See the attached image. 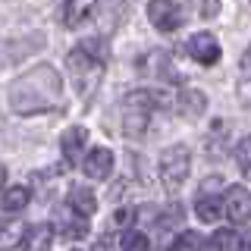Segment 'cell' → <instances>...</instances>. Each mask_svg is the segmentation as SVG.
I'll return each mask as SVG.
<instances>
[{"label": "cell", "mask_w": 251, "mask_h": 251, "mask_svg": "<svg viewBox=\"0 0 251 251\" xmlns=\"http://www.w3.org/2000/svg\"><path fill=\"white\" fill-rule=\"evenodd\" d=\"M226 217L235 220V223H245V220L251 217V195H248V188H242V185H232L229 192H226Z\"/></svg>", "instance_id": "cell-7"}, {"label": "cell", "mask_w": 251, "mask_h": 251, "mask_svg": "<svg viewBox=\"0 0 251 251\" xmlns=\"http://www.w3.org/2000/svg\"><path fill=\"white\" fill-rule=\"evenodd\" d=\"M85 173L91 179H107L113 173V151L107 148H94V151L85 157Z\"/></svg>", "instance_id": "cell-8"}, {"label": "cell", "mask_w": 251, "mask_h": 251, "mask_svg": "<svg viewBox=\"0 0 251 251\" xmlns=\"http://www.w3.org/2000/svg\"><path fill=\"white\" fill-rule=\"evenodd\" d=\"M110 248H113V235H104V239L94 245V251H110Z\"/></svg>", "instance_id": "cell-23"}, {"label": "cell", "mask_w": 251, "mask_h": 251, "mask_svg": "<svg viewBox=\"0 0 251 251\" xmlns=\"http://www.w3.org/2000/svg\"><path fill=\"white\" fill-rule=\"evenodd\" d=\"M220 10V3H217V0H207V3H204V16H214Z\"/></svg>", "instance_id": "cell-24"}, {"label": "cell", "mask_w": 251, "mask_h": 251, "mask_svg": "<svg viewBox=\"0 0 251 251\" xmlns=\"http://www.w3.org/2000/svg\"><path fill=\"white\" fill-rule=\"evenodd\" d=\"M94 6H98V0H66V6H63V22H66L69 28L82 25L85 19H91Z\"/></svg>", "instance_id": "cell-10"}, {"label": "cell", "mask_w": 251, "mask_h": 251, "mask_svg": "<svg viewBox=\"0 0 251 251\" xmlns=\"http://www.w3.org/2000/svg\"><path fill=\"white\" fill-rule=\"evenodd\" d=\"M85 138H88V132L82 129V126H73V129L63 132V154H66V160H78V154H82L85 148Z\"/></svg>", "instance_id": "cell-13"}, {"label": "cell", "mask_w": 251, "mask_h": 251, "mask_svg": "<svg viewBox=\"0 0 251 251\" xmlns=\"http://www.w3.org/2000/svg\"><path fill=\"white\" fill-rule=\"evenodd\" d=\"M204 107H207V98H204L201 91H195V88H185V91H179L176 110H179L182 116H188V120H198V116L204 113Z\"/></svg>", "instance_id": "cell-11"}, {"label": "cell", "mask_w": 251, "mask_h": 251, "mask_svg": "<svg viewBox=\"0 0 251 251\" xmlns=\"http://www.w3.org/2000/svg\"><path fill=\"white\" fill-rule=\"evenodd\" d=\"M129 220H132L129 210H116V223H129Z\"/></svg>", "instance_id": "cell-25"}, {"label": "cell", "mask_w": 251, "mask_h": 251, "mask_svg": "<svg viewBox=\"0 0 251 251\" xmlns=\"http://www.w3.org/2000/svg\"><path fill=\"white\" fill-rule=\"evenodd\" d=\"M50 245H53V232H50V226H44V223L31 226V229L22 235V251H50Z\"/></svg>", "instance_id": "cell-12"}, {"label": "cell", "mask_w": 251, "mask_h": 251, "mask_svg": "<svg viewBox=\"0 0 251 251\" xmlns=\"http://www.w3.org/2000/svg\"><path fill=\"white\" fill-rule=\"evenodd\" d=\"M160 94L157 91H132L126 94V107H123V126L129 135H145L148 123H151L154 110L160 107Z\"/></svg>", "instance_id": "cell-2"}, {"label": "cell", "mask_w": 251, "mask_h": 251, "mask_svg": "<svg viewBox=\"0 0 251 251\" xmlns=\"http://www.w3.org/2000/svg\"><path fill=\"white\" fill-rule=\"evenodd\" d=\"M148 19L160 31H176L182 25V6L176 0H151L148 3Z\"/></svg>", "instance_id": "cell-5"}, {"label": "cell", "mask_w": 251, "mask_h": 251, "mask_svg": "<svg viewBox=\"0 0 251 251\" xmlns=\"http://www.w3.org/2000/svg\"><path fill=\"white\" fill-rule=\"evenodd\" d=\"M245 251H251V235H248V242H245Z\"/></svg>", "instance_id": "cell-27"}, {"label": "cell", "mask_w": 251, "mask_h": 251, "mask_svg": "<svg viewBox=\"0 0 251 251\" xmlns=\"http://www.w3.org/2000/svg\"><path fill=\"white\" fill-rule=\"evenodd\" d=\"M214 248L217 251H239V235H235V229H217Z\"/></svg>", "instance_id": "cell-19"}, {"label": "cell", "mask_w": 251, "mask_h": 251, "mask_svg": "<svg viewBox=\"0 0 251 251\" xmlns=\"http://www.w3.org/2000/svg\"><path fill=\"white\" fill-rule=\"evenodd\" d=\"M28 229L25 226H6V232H3V239H0V245L3 248H13L16 242H19V235H25Z\"/></svg>", "instance_id": "cell-21"}, {"label": "cell", "mask_w": 251, "mask_h": 251, "mask_svg": "<svg viewBox=\"0 0 251 251\" xmlns=\"http://www.w3.org/2000/svg\"><path fill=\"white\" fill-rule=\"evenodd\" d=\"M201 248H204V239L195 229H182L170 245V251H201Z\"/></svg>", "instance_id": "cell-16"}, {"label": "cell", "mask_w": 251, "mask_h": 251, "mask_svg": "<svg viewBox=\"0 0 251 251\" xmlns=\"http://www.w3.org/2000/svg\"><path fill=\"white\" fill-rule=\"evenodd\" d=\"M239 98H242V104H251V78H242V85H239Z\"/></svg>", "instance_id": "cell-22"}, {"label": "cell", "mask_w": 251, "mask_h": 251, "mask_svg": "<svg viewBox=\"0 0 251 251\" xmlns=\"http://www.w3.org/2000/svg\"><path fill=\"white\" fill-rule=\"evenodd\" d=\"M63 235H66V239H85V235H88V226H85L82 220H75V223H63Z\"/></svg>", "instance_id": "cell-20"}, {"label": "cell", "mask_w": 251, "mask_h": 251, "mask_svg": "<svg viewBox=\"0 0 251 251\" xmlns=\"http://www.w3.org/2000/svg\"><path fill=\"white\" fill-rule=\"evenodd\" d=\"M107 63V44L104 41H82L69 53V69L73 75L85 78V75H98Z\"/></svg>", "instance_id": "cell-4"}, {"label": "cell", "mask_w": 251, "mask_h": 251, "mask_svg": "<svg viewBox=\"0 0 251 251\" xmlns=\"http://www.w3.org/2000/svg\"><path fill=\"white\" fill-rule=\"evenodd\" d=\"M235 163H239L242 176L251 179V135L239 141V148H235Z\"/></svg>", "instance_id": "cell-17"}, {"label": "cell", "mask_w": 251, "mask_h": 251, "mask_svg": "<svg viewBox=\"0 0 251 251\" xmlns=\"http://www.w3.org/2000/svg\"><path fill=\"white\" fill-rule=\"evenodd\" d=\"M188 167H192V160H188L185 145L167 148V151L160 154V179H163V188H167L170 195L182 188V182L188 179Z\"/></svg>", "instance_id": "cell-3"}, {"label": "cell", "mask_w": 251, "mask_h": 251, "mask_svg": "<svg viewBox=\"0 0 251 251\" xmlns=\"http://www.w3.org/2000/svg\"><path fill=\"white\" fill-rule=\"evenodd\" d=\"M242 69H245V73H251V50L242 57Z\"/></svg>", "instance_id": "cell-26"}, {"label": "cell", "mask_w": 251, "mask_h": 251, "mask_svg": "<svg viewBox=\"0 0 251 251\" xmlns=\"http://www.w3.org/2000/svg\"><path fill=\"white\" fill-rule=\"evenodd\" d=\"M60 75L53 66H35L31 73H25L22 78H16L10 85V104L16 113H38L47 110L60 100Z\"/></svg>", "instance_id": "cell-1"}, {"label": "cell", "mask_w": 251, "mask_h": 251, "mask_svg": "<svg viewBox=\"0 0 251 251\" xmlns=\"http://www.w3.org/2000/svg\"><path fill=\"white\" fill-rule=\"evenodd\" d=\"M66 204H69V210H75L78 217H91L94 210H98V198H94L85 185H73V188H69Z\"/></svg>", "instance_id": "cell-9"}, {"label": "cell", "mask_w": 251, "mask_h": 251, "mask_svg": "<svg viewBox=\"0 0 251 251\" xmlns=\"http://www.w3.org/2000/svg\"><path fill=\"white\" fill-rule=\"evenodd\" d=\"M188 53H192V60H198L201 66H214L220 60V44L210 31H198V35L188 38Z\"/></svg>", "instance_id": "cell-6"}, {"label": "cell", "mask_w": 251, "mask_h": 251, "mask_svg": "<svg viewBox=\"0 0 251 251\" xmlns=\"http://www.w3.org/2000/svg\"><path fill=\"white\" fill-rule=\"evenodd\" d=\"M123 251H151V242H148L145 232L132 229V232L123 235Z\"/></svg>", "instance_id": "cell-18"}, {"label": "cell", "mask_w": 251, "mask_h": 251, "mask_svg": "<svg viewBox=\"0 0 251 251\" xmlns=\"http://www.w3.org/2000/svg\"><path fill=\"white\" fill-rule=\"evenodd\" d=\"M198 217L204 220V223H214V220H220V214L226 210V204H223V198H214V195H201L198 198Z\"/></svg>", "instance_id": "cell-14"}, {"label": "cell", "mask_w": 251, "mask_h": 251, "mask_svg": "<svg viewBox=\"0 0 251 251\" xmlns=\"http://www.w3.org/2000/svg\"><path fill=\"white\" fill-rule=\"evenodd\" d=\"M28 204V188H6L3 195V214H19V210H25Z\"/></svg>", "instance_id": "cell-15"}]
</instances>
